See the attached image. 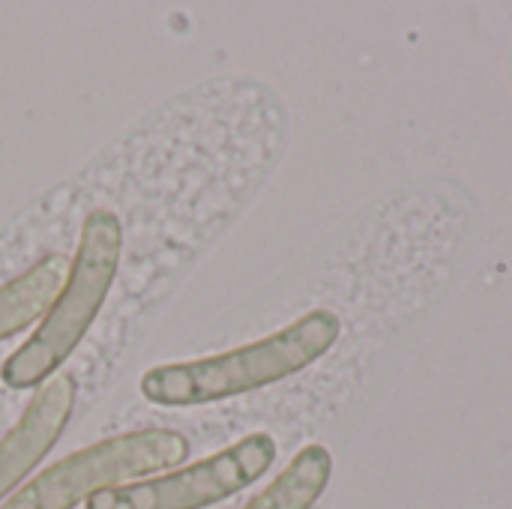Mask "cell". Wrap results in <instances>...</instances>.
I'll return each mask as SVG.
<instances>
[{
	"label": "cell",
	"instance_id": "cell-6",
	"mask_svg": "<svg viewBox=\"0 0 512 509\" xmlns=\"http://www.w3.org/2000/svg\"><path fill=\"white\" fill-rule=\"evenodd\" d=\"M66 273H69V258L54 252L39 258L21 276L0 285V342L27 330L48 312Z\"/></svg>",
	"mask_w": 512,
	"mask_h": 509
},
{
	"label": "cell",
	"instance_id": "cell-5",
	"mask_svg": "<svg viewBox=\"0 0 512 509\" xmlns=\"http://www.w3.org/2000/svg\"><path fill=\"white\" fill-rule=\"evenodd\" d=\"M75 396L78 387L72 375H54L36 390L21 420L0 441V498H6L60 441L72 420Z\"/></svg>",
	"mask_w": 512,
	"mask_h": 509
},
{
	"label": "cell",
	"instance_id": "cell-1",
	"mask_svg": "<svg viewBox=\"0 0 512 509\" xmlns=\"http://www.w3.org/2000/svg\"><path fill=\"white\" fill-rule=\"evenodd\" d=\"M339 336L342 318L333 309H312L264 339L198 360L153 366L141 375L138 390L147 402L165 408L225 402L309 369Z\"/></svg>",
	"mask_w": 512,
	"mask_h": 509
},
{
	"label": "cell",
	"instance_id": "cell-2",
	"mask_svg": "<svg viewBox=\"0 0 512 509\" xmlns=\"http://www.w3.org/2000/svg\"><path fill=\"white\" fill-rule=\"evenodd\" d=\"M123 255V225L111 210H93L69 258V273L30 339L9 354L0 378L12 390L42 387L72 357L102 312Z\"/></svg>",
	"mask_w": 512,
	"mask_h": 509
},
{
	"label": "cell",
	"instance_id": "cell-7",
	"mask_svg": "<svg viewBox=\"0 0 512 509\" xmlns=\"http://www.w3.org/2000/svg\"><path fill=\"white\" fill-rule=\"evenodd\" d=\"M333 477V456L324 444L303 447L288 468L243 509H312Z\"/></svg>",
	"mask_w": 512,
	"mask_h": 509
},
{
	"label": "cell",
	"instance_id": "cell-3",
	"mask_svg": "<svg viewBox=\"0 0 512 509\" xmlns=\"http://www.w3.org/2000/svg\"><path fill=\"white\" fill-rule=\"evenodd\" d=\"M189 456L186 435L174 429L126 432L84 447L42 471L0 509H75L99 492L171 471Z\"/></svg>",
	"mask_w": 512,
	"mask_h": 509
},
{
	"label": "cell",
	"instance_id": "cell-4",
	"mask_svg": "<svg viewBox=\"0 0 512 509\" xmlns=\"http://www.w3.org/2000/svg\"><path fill=\"white\" fill-rule=\"evenodd\" d=\"M279 447L273 435L252 432L237 444L198 459L180 471H168L150 480L126 483L99 492L87 509H204L234 498L246 486L258 483L276 462Z\"/></svg>",
	"mask_w": 512,
	"mask_h": 509
}]
</instances>
